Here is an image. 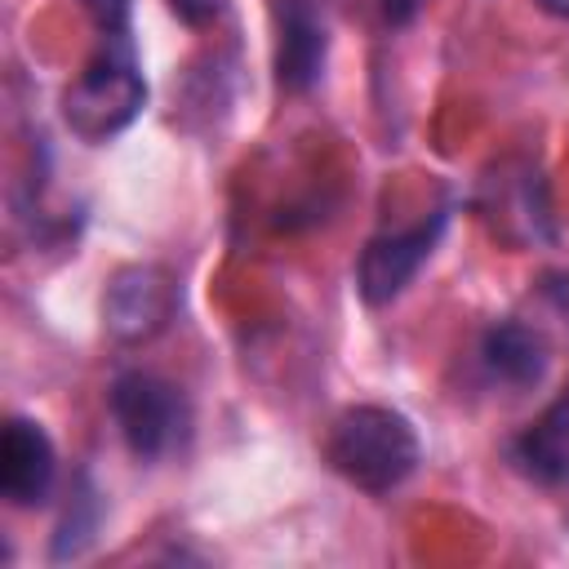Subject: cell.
<instances>
[{"mask_svg":"<svg viewBox=\"0 0 569 569\" xmlns=\"http://www.w3.org/2000/svg\"><path fill=\"white\" fill-rule=\"evenodd\" d=\"M325 458L347 485L365 493H391L413 476L422 445L405 413L387 405H351L333 418Z\"/></svg>","mask_w":569,"mask_h":569,"instance_id":"cell-1","label":"cell"},{"mask_svg":"<svg viewBox=\"0 0 569 569\" xmlns=\"http://www.w3.org/2000/svg\"><path fill=\"white\" fill-rule=\"evenodd\" d=\"M147 107V80L129 53L124 36H107V44L84 62V71L62 89V120L84 142H107L124 133Z\"/></svg>","mask_w":569,"mask_h":569,"instance_id":"cell-2","label":"cell"},{"mask_svg":"<svg viewBox=\"0 0 569 569\" xmlns=\"http://www.w3.org/2000/svg\"><path fill=\"white\" fill-rule=\"evenodd\" d=\"M111 418L129 445L133 458L142 462H160L169 453H178L191 440V405L187 396L156 378V373H120L111 382Z\"/></svg>","mask_w":569,"mask_h":569,"instance_id":"cell-3","label":"cell"},{"mask_svg":"<svg viewBox=\"0 0 569 569\" xmlns=\"http://www.w3.org/2000/svg\"><path fill=\"white\" fill-rule=\"evenodd\" d=\"M445 222H449V213L440 209V213H431V218H422V222H413V227H405V231H382V236H373V240L360 249V262H356L360 298H365L369 307L396 302V298L409 289V280L418 276V267L431 258V249H436Z\"/></svg>","mask_w":569,"mask_h":569,"instance_id":"cell-4","label":"cell"},{"mask_svg":"<svg viewBox=\"0 0 569 569\" xmlns=\"http://www.w3.org/2000/svg\"><path fill=\"white\" fill-rule=\"evenodd\" d=\"M178 311V284L164 267H124L111 276L102 298V320L120 342L156 338Z\"/></svg>","mask_w":569,"mask_h":569,"instance_id":"cell-5","label":"cell"},{"mask_svg":"<svg viewBox=\"0 0 569 569\" xmlns=\"http://www.w3.org/2000/svg\"><path fill=\"white\" fill-rule=\"evenodd\" d=\"M58 453L40 422L9 418L0 436V493L9 507H40L53 493Z\"/></svg>","mask_w":569,"mask_h":569,"instance_id":"cell-6","label":"cell"},{"mask_svg":"<svg viewBox=\"0 0 569 569\" xmlns=\"http://www.w3.org/2000/svg\"><path fill=\"white\" fill-rule=\"evenodd\" d=\"M329 58V27L320 0H280L276 4V80L289 93H307Z\"/></svg>","mask_w":569,"mask_h":569,"instance_id":"cell-7","label":"cell"},{"mask_svg":"<svg viewBox=\"0 0 569 569\" xmlns=\"http://www.w3.org/2000/svg\"><path fill=\"white\" fill-rule=\"evenodd\" d=\"M480 365L493 382L525 391V387H538L547 373V342L525 320H498L480 338Z\"/></svg>","mask_w":569,"mask_h":569,"instance_id":"cell-8","label":"cell"},{"mask_svg":"<svg viewBox=\"0 0 569 569\" xmlns=\"http://www.w3.org/2000/svg\"><path fill=\"white\" fill-rule=\"evenodd\" d=\"M511 458L525 476H533L542 485L569 480V391L560 400H551L538 422H529L520 431V440L511 445Z\"/></svg>","mask_w":569,"mask_h":569,"instance_id":"cell-9","label":"cell"},{"mask_svg":"<svg viewBox=\"0 0 569 569\" xmlns=\"http://www.w3.org/2000/svg\"><path fill=\"white\" fill-rule=\"evenodd\" d=\"M98 493L84 485L76 498H71V507H67V516H62V525H58V533H53V560H67V556H80L89 542H93V529H98Z\"/></svg>","mask_w":569,"mask_h":569,"instance_id":"cell-10","label":"cell"},{"mask_svg":"<svg viewBox=\"0 0 569 569\" xmlns=\"http://www.w3.org/2000/svg\"><path fill=\"white\" fill-rule=\"evenodd\" d=\"M102 36H129V0H80Z\"/></svg>","mask_w":569,"mask_h":569,"instance_id":"cell-11","label":"cell"},{"mask_svg":"<svg viewBox=\"0 0 569 569\" xmlns=\"http://www.w3.org/2000/svg\"><path fill=\"white\" fill-rule=\"evenodd\" d=\"M169 9H173L178 22H187V27H204V22L222 9V0H169Z\"/></svg>","mask_w":569,"mask_h":569,"instance_id":"cell-12","label":"cell"},{"mask_svg":"<svg viewBox=\"0 0 569 569\" xmlns=\"http://www.w3.org/2000/svg\"><path fill=\"white\" fill-rule=\"evenodd\" d=\"M378 9H382V18H387L391 27H409V22L418 18L422 0H378Z\"/></svg>","mask_w":569,"mask_h":569,"instance_id":"cell-13","label":"cell"},{"mask_svg":"<svg viewBox=\"0 0 569 569\" xmlns=\"http://www.w3.org/2000/svg\"><path fill=\"white\" fill-rule=\"evenodd\" d=\"M542 13H551V18H569V0H533Z\"/></svg>","mask_w":569,"mask_h":569,"instance_id":"cell-14","label":"cell"},{"mask_svg":"<svg viewBox=\"0 0 569 569\" xmlns=\"http://www.w3.org/2000/svg\"><path fill=\"white\" fill-rule=\"evenodd\" d=\"M556 302L569 311V276H565V280H556Z\"/></svg>","mask_w":569,"mask_h":569,"instance_id":"cell-15","label":"cell"}]
</instances>
